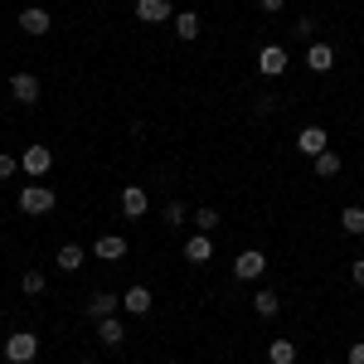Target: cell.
I'll use <instances>...</instances> for the list:
<instances>
[{
    "label": "cell",
    "mask_w": 364,
    "mask_h": 364,
    "mask_svg": "<svg viewBox=\"0 0 364 364\" xmlns=\"http://www.w3.org/2000/svg\"><path fill=\"white\" fill-rule=\"evenodd\" d=\"M34 355H39V336L34 331H15L5 340V360L10 364H34Z\"/></svg>",
    "instance_id": "cell-1"
},
{
    "label": "cell",
    "mask_w": 364,
    "mask_h": 364,
    "mask_svg": "<svg viewBox=\"0 0 364 364\" xmlns=\"http://www.w3.org/2000/svg\"><path fill=\"white\" fill-rule=\"evenodd\" d=\"M54 209V185H25L20 190V214H49Z\"/></svg>",
    "instance_id": "cell-2"
},
{
    "label": "cell",
    "mask_w": 364,
    "mask_h": 364,
    "mask_svg": "<svg viewBox=\"0 0 364 364\" xmlns=\"http://www.w3.org/2000/svg\"><path fill=\"white\" fill-rule=\"evenodd\" d=\"M262 272H267V257H262L257 248H243L238 257H233V277L238 282H257Z\"/></svg>",
    "instance_id": "cell-3"
},
{
    "label": "cell",
    "mask_w": 364,
    "mask_h": 364,
    "mask_svg": "<svg viewBox=\"0 0 364 364\" xmlns=\"http://www.w3.org/2000/svg\"><path fill=\"white\" fill-rule=\"evenodd\" d=\"M20 170L34 175V180H39V175H49V170H54V151H49V146H29L25 156H20Z\"/></svg>",
    "instance_id": "cell-4"
},
{
    "label": "cell",
    "mask_w": 364,
    "mask_h": 364,
    "mask_svg": "<svg viewBox=\"0 0 364 364\" xmlns=\"http://www.w3.org/2000/svg\"><path fill=\"white\" fill-rule=\"evenodd\" d=\"M257 73H262V78H282V73H287V49H282V44H262Z\"/></svg>",
    "instance_id": "cell-5"
},
{
    "label": "cell",
    "mask_w": 364,
    "mask_h": 364,
    "mask_svg": "<svg viewBox=\"0 0 364 364\" xmlns=\"http://www.w3.org/2000/svg\"><path fill=\"white\" fill-rule=\"evenodd\" d=\"M117 311H122V296H112V291H92L87 296V321H107Z\"/></svg>",
    "instance_id": "cell-6"
},
{
    "label": "cell",
    "mask_w": 364,
    "mask_h": 364,
    "mask_svg": "<svg viewBox=\"0 0 364 364\" xmlns=\"http://www.w3.org/2000/svg\"><path fill=\"white\" fill-rule=\"evenodd\" d=\"M20 29H25L29 39H39V34H49V29H54V20H49V10L29 5V10H20Z\"/></svg>",
    "instance_id": "cell-7"
},
{
    "label": "cell",
    "mask_w": 364,
    "mask_h": 364,
    "mask_svg": "<svg viewBox=\"0 0 364 364\" xmlns=\"http://www.w3.org/2000/svg\"><path fill=\"white\" fill-rule=\"evenodd\" d=\"M296 151L301 156H321V151H331V141H326V127H301V136H296Z\"/></svg>",
    "instance_id": "cell-8"
},
{
    "label": "cell",
    "mask_w": 364,
    "mask_h": 364,
    "mask_svg": "<svg viewBox=\"0 0 364 364\" xmlns=\"http://www.w3.org/2000/svg\"><path fill=\"white\" fill-rule=\"evenodd\" d=\"M151 306H156L151 287H127V291H122V311H127V316H146Z\"/></svg>",
    "instance_id": "cell-9"
},
{
    "label": "cell",
    "mask_w": 364,
    "mask_h": 364,
    "mask_svg": "<svg viewBox=\"0 0 364 364\" xmlns=\"http://www.w3.org/2000/svg\"><path fill=\"white\" fill-rule=\"evenodd\" d=\"M10 97L25 102V107H34V102H39V78H34V73H15V78H10Z\"/></svg>",
    "instance_id": "cell-10"
},
{
    "label": "cell",
    "mask_w": 364,
    "mask_h": 364,
    "mask_svg": "<svg viewBox=\"0 0 364 364\" xmlns=\"http://www.w3.org/2000/svg\"><path fill=\"white\" fill-rule=\"evenodd\" d=\"M117 204H122V214H127V219H141V214L151 209V199H146V190H141V185H127Z\"/></svg>",
    "instance_id": "cell-11"
},
{
    "label": "cell",
    "mask_w": 364,
    "mask_h": 364,
    "mask_svg": "<svg viewBox=\"0 0 364 364\" xmlns=\"http://www.w3.org/2000/svg\"><path fill=\"white\" fill-rule=\"evenodd\" d=\"M92 257H102V262H117V257H127V238H122V233H102V238L92 243Z\"/></svg>",
    "instance_id": "cell-12"
},
{
    "label": "cell",
    "mask_w": 364,
    "mask_h": 364,
    "mask_svg": "<svg viewBox=\"0 0 364 364\" xmlns=\"http://www.w3.org/2000/svg\"><path fill=\"white\" fill-rule=\"evenodd\" d=\"M136 20L141 25H166L170 20V0H136Z\"/></svg>",
    "instance_id": "cell-13"
},
{
    "label": "cell",
    "mask_w": 364,
    "mask_h": 364,
    "mask_svg": "<svg viewBox=\"0 0 364 364\" xmlns=\"http://www.w3.org/2000/svg\"><path fill=\"white\" fill-rule=\"evenodd\" d=\"M306 68H311V73H331V68H336V49L316 39V44L306 49Z\"/></svg>",
    "instance_id": "cell-14"
},
{
    "label": "cell",
    "mask_w": 364,
    "mask_h": 364,
    "mask_svg": "<svg viewBox=\"0 0 364 364\" xmlns=\"http://www.w3.org/2000/svg\"><path fill=\"white\" fill-rule=\"evenodd\" d=\"M185 262H214V233H195L185 243Z\"/></svg>",
    "instance_id": "cell-15"
},
{
    "label": "cell",
    "mask_w": 364,
    "mask_h": 364,
    "mask_svg": "<svg viewBox=\"0 0 364 364\" xmlns=\"http://www.w3.org/2000/svg\"><path fill=\"white\" fill-rule=\"evenodd\" d=\"M83 262H87V252L78 248V243H63V248H58V257H54V267H58V272H78Z\"/></svg>",
    "instance_id": "cell-16"
},
{
    "label": "cell",
    "mask_w": 364,
    "mask_h": 364,
    "mask_svg": "<svg viewBox=\"0 0 364 364\" xmlns=\"http://www.w3.org/2000/svg\"><path fill=\"white\" fill-rule=\"evenodd\" d=\"M97 340H102L107 350H117V345L127 340V326H122L117 316H107V321H97Z\"/></svg>",
    "instance_id": "cell-17"
},
{
    "label": "cell",
    "mask_w": 364,
    "mask_h": 364,
    "mask_svg": "<svg viewBox=\"0 0 364 364\" xmlns=\"http://www.w3.org/2000/svg\"><path fill=\"white\" fill-rule=\"evenodd\" d=\"M252 311H257L262 321H272V316H277V311H282V296H277V291H267V287H262V291L252 296Z\"/></svg>",
    "instance_id": "cell-18"
},
{
    "label": "cell",
    "mask_w": 364,
    "mask_h": 364,
    "mask_svg": "<svg viewBox=\"0 0 364 364\" xmlns=\"http://www.w3.org/2000/svg\"><path fill=\"white\" fill-rule=\"evenodd\" d=\"M311 166H316V175H321V180H336L340 170H345V161H340L336 151H321V156H316Z\"/></svg>",
    "instance_id": "cell-19"
},
{
    "label": "cell",
    "mask_w": 364,
    "mask_h": 364,
    "mask_svg": "<svg viewBox=\"0 0 364 364\" xmlns=\"http://www.w3.org/2000/svg\"><path fill=\"white\" fill-rule=\"evenodd\" d=\"M199 15L195 10H185V15H175V39H185V44H190V39H199Z\"/></svg>",
    "instance_id": "cell-20"
},
{
    "label": "cell",
    "mask_w": 364,
    "mask_h": 364,
    "mask_svg": "<svg viewBox=\"0 0 364 364\" xmlns=\"http://www.w3.org/2000/svg\"><path fill=\"white\" fill-rule=\"evenodd\" d=\"M267 364H296V340H272L267 345Z\"/></svg>",
    "instance_id": "cell-21"
},
{
    "label": "cell",
    "mask_w": 364,
    "mask_h": 364,
    "mask_svg": "<svg viewBox=\"0 0 364 364\" xmlns=\"http://www.w3.org/2000/svg\"><path fill=\"white\" fill-rule=\"evenodd\" d=\"M340 228H345L350 238H364V209H360V204H350V209H340Z\"/></svg>",
    "instance_id": "cell-22"
},
{
    "label": "cell",
    "mask_w": 364,
    "mask_h": 364,
    "mask_svg": "<svg viewBox=\"0 0 364 364\" xmlns=\"http://www.w3.org/2000/svg\"><path fill=\"white\" fill-rule=\"evenodd\" d=\"M219 224H224V219H219V209H209V204L195 209V228H199V233H214Z\"/></svg>",
    "instance_id": "cell-23"
},
{
    "label": "cell",
    "mask_w": 364,
    "mask_h": 364,
    "mask_svg": "<svg viewBox=\"0 0 364 364\" xmlns=\"http://www.w3.org/2000/svg\"><path fill=\"white\" fill-rule=\"evenodd\" d=\"M277 107H282V102L272 97V92H257V97H252V112H257V117H272Z\"/></svg>",
    "instance_id": "cell-24"
},
{
    "label": "cell",
    "mask_w": 364,
    "mask_h": 364,
    "mask_svg": "<svg viewBox=\"0 0 364 364\" xmlns=\"http://www.w3.org/2000/svg\"><path fill=\"white\" fill-rule=\"evenodd\" d=\"M20 287H25L29 296H39V291H44V272H39V267H29L25 277H20Z\"/></svg>",
    "instance_id": "cell-25"
},
{
    "label": "cell",
    "mask_w": 364,
    "mask_h": 364,
    "mask_svg": "<svg viewBox=\"0 0 364 364\" xmlns=\"http://www.w3.org/2000/svg\"><path fill=\"white\" fill-rule=\"evenodd\" d=\"M185 219H190V209H185L180 199H170V204H166V224L175 228V224H185Z\"/></svg>",
    "instance_id": "cell-26"
},
{
    "label": "cell",
    "mask_w": 364,
    "mask_h": 364,
    "mask_svg": "<svg viewBox=\"0 0 364 364\" xmlns=\"http://www.w3.org/2000/svg\"><path fill=\"white\" fill-rule=\"evenodd\" d=\"M296 39H311V44H316V20H311V15L296 20Z\"/></svg>",
    "instance_id": "cell-27"
},
{
    "label": "cell",
    "mask_w": 364,
    "mask_h": 364,
    "mask_svg": "<svg viewBox=\"0 0 364 364\" xmlns=\"http://www.w3.org/2000/svg\"><path fill=\"white\" fill-rule=\"evenodd\" d=\"M350 282H355V287H364V257H355V262H350Z\"/></svg>",
    "instance_id": "cell-28"
},
{
    "label": "cell",
    "mask_w": 364,
    "mask_h": 364,
    "mask_svg": "<svg viewBox=\"0 0 364 364\" xmlns=\"http://www.w3.org/2000/svg\"><path fill=\"white\" fill-rule=\"evenodd\" d=\"M345 364H364V340H355V345H350V355H345Z\"/></svg>",
    "instance_id": "cell-29"
},
{
    "label": "cell",
    "mask_w": 364,
    "mask_h": 364,
    "mask_svg": "<svg viewBox=\"0 0 364 364\" xmlns=\"http://www.w3.org/2000/svg\"><path fill=\"white\" fill-rule=\"evenodd\" d=\"M15 175V156H0V180H10Z\"/></svg>",
    "instance_id": "cell-30"
},
{
    "label": "cell",
    "mask_w": 364,
    "mask_h": 364,
    "mask_svg": "<svg viewBox=\"0 0 364 364\" xmlns=\"http://www.w3.org/2000/svg\"><path fill=\"white\" fill-rule=\"evenodd\" d=\"M257 5H262L267 15H277V10H282V5H287V0H257Z\"/></svg>",
    "instance_id": "cell-31"
}]
</instances>
